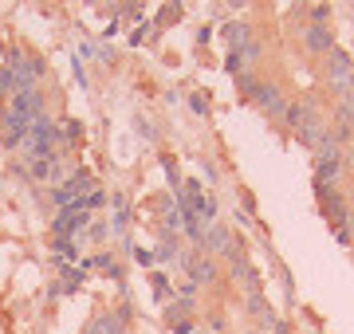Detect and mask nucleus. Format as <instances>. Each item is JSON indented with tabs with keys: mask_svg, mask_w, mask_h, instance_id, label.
I'll list each match as a JSON object with an SVG mask.
<instances>
[{
	"mask_svg": "<svg viewBox=\"0 0 354 334\" xmlns=\"http://www.w3.org/2000/svg\"><path fill=\"white\" fill-rule=\"evenodd\" d=\"M323 79H327L335 90H342V95H354V63L351 55L342 52V48H335V52H327V63H323Z\"/></svg>",
	"mask_w": 354,
	"mask_h": 334,
	"instance_id": "1",
	"label": "nucleus"
},
{
	"mask_svg": "<svg viewBox=\"0 0 354 334\" xmlns=\"http://www.w3.org/2000/svg\"><path fill=\"white\" fill-rule=\"evenodd\" d=\"M48 99H44V90H16L12 99H8V115H16V118H24V122H36V118H44L48 115Z\"/></svg>",
	"mask_w": 354,
	"mask_h": 334,
	"instance_id": "2",
	"label": "nucleus"
},
{
	"mask_svg": "<svg viewBox=\"0 0 354 334\" xmlns=\"http://www.w3.org/2000/svg\"><path fill=\"white\" fill-rule=\"evenodd\" d=\"M79 228H91V213L83 205L59 208L55 220H51V236H55V240H67V236H75Z\"/></svg>",
	"mask_w": 354,
	"mask_h": 334,
	"instance_id": "3",
	"label": "nucleus"
},
{
	"mask_svg": "<svg viewBox=\"0 0 354 334\" xmlns=\"http://www.w3.org/2000/svg\"><path fill=\"white\" fill-rule=\"evenodd\" d=\"M252 103L260 106L264 115H272V118H283V115H288V99H283V90H279L276 83H264V79H260V87H256Z\"/></svg>",
	"mask_w": 354,
	"mask_h": 334,
	"instance_id": "4",
	"label": "nucleus"
},
{
	"mask_svg": "<svg viewBox=\"0 0 354 334\" xmlns=\"http://www.w3.org/2000/svg\"><path fill=\"white\" fill-rule=\"evenodd\" d=\"M236 244V240H232V228H225V224H209V232H205L201 236V248H197V252H205V256H225L228 248Z\"/></svg>",
	"mask_w": 354,
	"mask_h": 334,
	"instance_id": "5",
	"label": "nucleus"
},
{
	"mask_svg": "<svg viewBox=\"0 0 354 334\" xmlns=\"http://www.w3.org/2000/svg\"><path fill=\"white\" fill-rule=\"evenodd\" d=\"M28 130H32V122H24V118H16V115H0V141L8 146V150H16V146H24L28 138Z\"/></svg>",
	"mask_w": 354,
	"mask_h": 334,
	"instance_id": "6",
	"label": "nucleus"
},
{
	"mask_svg": "<svg viewBox=\"0 0 354 334\" xmlns=\"http://www.w3.org/2000/svg\"><path fill=\"white\" fill-rule=\"evenodd\" d=\"M319 201H323V213H327L330 224H335V228H346L351 213H346V201H342L339 189H319Z\"/></svg>",
	"mask_w": 354,
	"mask_h": 334,
	"instance_id": "7",
	"label": "nucleus"
},
{
	"mask_svg": "<svg viewBox=\"0 0 354 334\" xmlns=\"http://www.w3.org/2000/svg\"><path fill=\"white\" fill-rule=\"evenodd\" d=\"M304 48L307 52H315V55H327V52H335V36H330L327 28L307 24L304 28Z\"/></svg>",
	"mask_w": 354,
	"mask_h": 334,
	"instance_id": "8",
	"label": "nucleus"
},
{
	"mask_svg": "<svg viewBox=\"0 0 354 334\" xmlns=\"http://www.w3.org/2000/svg\"><path fill=\"white\" fill-rule=\"evenodd\" d=\"M130 228V201H127V193H114L111 197V232H122Z\"/></svg>",
	"mask_w": 354,
	"mask_h": 334,
	"instance_id": "9",
	"label": "nucleus"
},
{
	"mask_svg": "<svg viewBox=\"0 0 354 334\" xmlns=\"http://www.w3.org/2000/svg\"><path fill=\"white\" fill-rule=\"evenodd\" d=\"M225 36H228V43H232V52H244L248 43H252V32H248V24H225Z\"/></svg>",
	"mask_w": 354,
	"mask_h": 334,
	"instance_id": "10",
	"label": "nucleus"
},
{
	"mask_svg": "<svg viewBox=\"0 0 354 334\" xmlns=\"http://www.w3.org/2000/svg\"><path fill=\"white\" fill-rule=\"evenodd\" d=\"M193 213H197L201 220H209V224H213V220H216V197H213V193H205V189H201V197L193 201Z\"/></svg>",
	"mask_w": 354,
	"mask_h": 334,
	"instance_id": "11",
	"label": "nucleus"
},
{
	"mask_svg": "<svg viewBox=\"0 0 354 334\" xmlns=\"http://www.w3.org/2000/svg\"><path fill=\"white\" fill-rule=\"evenodd\" d=\"M59 138H64V150H71L79 138H83V122H75V118H67V122H59Z\"/></svg>",
	"mask_w": 354,
	"mask_h": 334,
	"instance_id": "12",
	"label": "nucleus"
},
{
	"mask_svg": "<svg viewBox=\"0 0 354 334\" xmlns=\"http://www.w3.org/2000/svg\"><path fill=\"white\" fill-rule=\"evenodd\" d=\"M79 205L87 208V213H95V208H102V205H111V197L102 193V189H91V193L83 197V201H79Z\"/></svg>",
	"mask_w": 354,
	"mask_h": 334,
	"instance_id": "13",
	"label": "nucleus"
},
{
	"mask_svg": "<svg viewBox=\"0 0 354 334\" xmlns=\"http://www.w3.org/2000/svg\"><path fill=\"white\" fill-rule=\"evenodd\" d=\"M307 16H311V24H327V16H330V4H311V8H307Z\"/></svg>",
	"mask_w": 354,
	"mask_h": 334,
	"instance_id": "14",
	"label": "nucleus"
},
{
	"mask_svg": "<svg viewBox=\"0 0 354 334\" xmlns=\"http://www.w3.org/2000/svg\"><path fill=\"white\" fill-rule=\"evenodd\" d=\"M0 90H4L8 99H12V95H16V75H12V71H8V67H0Z\"/></svg>",
	"mask_w": 354,
	"mask_h": 334,
	"instance_id": "15",
	"label": "nucleus"
},
{
	"mask_svg": "<svg viewBox=\"0 0 354 334\" xmlns=\"http://www.w3.org/2000/svg\"><path fill=\"white\" fill-rule=\"evenodd\" d=\"M111 236V224H91V232H87V240H95V244H102Z\"/></svg>",
	"mask_w": 354,
	"mask_h": 334,
	"instance_id": "16",
	"label": "nucleus"
},
{
	"mask_svg": "<svg viewBox=\"0 0 354 334\" xmlns=\"http://www.w3.org/2000/svg\"><path fill=\"white\" fill-rule=\"evenodd\" d=\"M177 16H181V8H177V4H165V12L158 16V28H165V24H174Z\"/></svg>",
	"mask_w": 354,
	"mask_h": 334,
	"instance_id": "17",
	"label": "nucleus"
},
{
	"mask_svg": "<svg viewBox=\"0 0 354 334\" xmlns=\"http://www.w3.org/2000/svg\"><path fill=\"white\" fill-rule=\"evenodd\" d=\"M189 106L197 110V115H209V99H205L201 90H197V95H189Z\"/></svg>",
	"mask_w": 354,
	"mask_h": 334,
	"instance_id": "18",
	"label": "nucleus"
},
{
	"mask_svg": "<svg viewBox=\"0 0 354 334\" xmlns=\"http://www.w3.org/2000/svg\"><path fill=\"white\" fill-rule=\"evenodd\" d=\"M55 252H59V256H75V244H71V240H55Z\"/></svg>",
	"mask_w": 354,
	"mask_h": 334,
	"instance_id": "19",
	"label": "nucleus"
},
{
	"mask_svg": "<svg viewBox=\"0 0 354 334\" xmlns=\"http://www.w3.org/2000/svg\"><path fill=\"white\" fill-rule=\"evenodd\" d=\"M134 256H138L142 268H150V264H153V252H146V248H134Z\"/></svg>",
	"mask_w": 354,
	"mask_h": 334,
	"instance_id": "20",
	"label": "nucleus"
},
{
	"mask_svg": "<svg viewBox=\"0 0 354 334\" xmlns=\"http://www.w3.org/2000/svg\"><path fill=\"white\" fill-rule=\"evenodd\" d=\"M169 331H174V334H189V331H193V322H189V319H181V322H174Z\"/></svg>",
	"mask_w": 354,
	"mask_h": 334,
	"instance_id": "21",
	"label": "nucleus"
},
{
	"mask_svg": "<svg viewBox=\"0 0 354 334\" xmlns=\"http://www.w3.org/2000/svg\"><path fill=\"white\" fill-rule=\"evenodd\" d=\"M346 232H351V244H354V213H351V220H346Z\"/></svg>",
	"mask_w": 354,
	"mask_h": 334,
	"instance_id": "22",
	"label": "nucleus"
},
{
	"mask_svg": "<svg viewBox=\"0 0 354 334\" xmlns=\"http://www.w3.org/2000/svg\"><path fill=\"white\" fill-rule=\"evenodd\" d=\"M268 334H272V331H268Z\"/></svg>",
	"mask_w": 354,
	"mask_h": 334,
	"instance_id": "23",
	"label": "nucleus"
}]
</instances>
